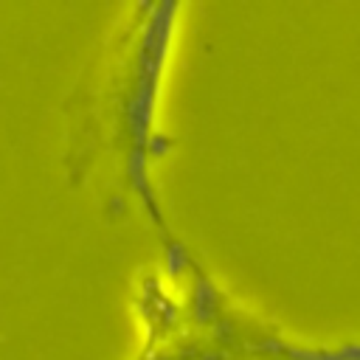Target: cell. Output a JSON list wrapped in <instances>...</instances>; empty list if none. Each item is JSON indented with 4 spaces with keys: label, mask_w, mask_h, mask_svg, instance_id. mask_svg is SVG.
I'll use <instances>...</instances> for the list:
<instances>
[{
    "label": "cell",
    "mask_w": 360,
    "mask_h": 360,
    "mask_svg": "<svg viewBox=\"0 0 360 360\" xmlns=\"http://www.w3.org/2000/svg\"><path fill=\"white\" fill-rule=\"evenodd\" d=\"M143 22L135 34V45L124 62V73L115 84V121L118 141L124 149V174L127 186L141 197L155 225H163L149 160L160 158L158 138V93L169 56V39L177 20V3H143Z\"/></svg>",
    "instance_id": "6da1fadb"
}]
</instances>
